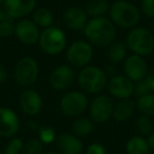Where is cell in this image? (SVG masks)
<instances>
[{"label": "cell", "instance_id": "1", "mask_svg": "<svg viewBox=\"0 0 154 154\" xmlns=\"http://www.w3.org/2000/svg\"><path fill=\"white\" fill-rule=\"evenodd\" d=\"M84 32L90 43L97 47H109L115 39V24L106 17L92 18L85 26Z\"/></svg>", "mask_w": 154, "mask_h": 154}, {"label": "cell", "instance_id": "2", "mask_svg": "<svg viewBox=\"0 0 154 154\" xmlns=\"http://www.w3.org/2000/svg\"><path fill=\"white\" fill-rule=\"evenodd\" d=\"M110 18L114 24L124 29H133L140 20L139 10L126 0H117L109 9Z\"/></svg>", "mask_w": 154, "mask_h": 154}, {"label": "cell", "instance_id": "3", "mask_svg": "<svg viewBox=\"0 0 154 154\" xmlns=\"http://www.w3.org/2000/svg\"><path fill=\"white\" fill-rule=\"evenodd\" d=\"M126 45L133 54L148 56L154 52V35L148 29L135 26L129 32Z\"/></svg>", "mask_w": 154, "mask_h": 154}, {"label": "cell", "instance_id": "4", "mask_svg": "<svg viewBox=\"0 0 154 154\" xmlns=\"http://www.w3.org/2000/svg\"><path fill=\"white\" fill-rule=\"evenodd\" d=\"M77 82L79 87L87 93H100L107 87V74L103 70L95 66H87L79 72Z\"/></svg>", "mask_w": 154, "mask_h": 154}, {"label": "cell", "instance_id": "5", "mask_svg": "<svg viewBox=\"0 0 154 154\" xmlns=\"http://www.w3.org/2000/svg\"><path fill=\"white\" fill-rule=\"evenodd\" d=\"M38 43L42 52L48 55H58L66 47V36L61 29L49 26L40 32Z\"/></svg>", "mask_w": 154, "mask_h": 154}, {"label": "cell", "instance_id": "6", "mask_svg": "<svg viewBox=\"0 0 154 154\" xmlns=\"http://www.w3.org/2000/svg\"><path fill=\"white\" fill-rule=\"evenodd\" d=\"M39 75L38 62L33 57H23L18 60L14 69V78L22 87H31L37 82Z\"/></svg>", "mask_w": 154, "mask_h": 154}, {"label": "cell", "instance_id": "7", "mask_svg": "<svg viewBox=\"0 0 154 154\" xmlns=\"http://www.w3.org/2000/svg\"><path fill=\"white\" fill-rule=\"evenodd\" d=\"M93 48L89 41L77 40L66 50V60L72 66L85 68L93 58Z\"/></svg>", "mask_w": 154, "mask_h": 154}, {"label": "cell", "instance_id": "8", "mask_svg": "<svg viewBox=\"0 0 154 154\" xmlns=\"http://www.w3.org/2000/svg\"><path fill=\"white\" fill-rule=\"evenodd\" d=\"M59 106L64 115L75 117L86 111L88 107V98L80 91H72L62 96Z\"/></svg>", "mask_w": 154, "mask_h": 154}, {"label": "cell", "instance_id": "9", "mask_svg": "<svg viewBox=\"0 0 154 154\" xmlns=\"http://www.w3.org/2000/svg\"><path fill=\"white\" fill-rule=\"evenodd\" d=\"M114 103L107 95H98L90 105V118L94 122L103 124L113 116Z\"/></svg>", "mask_w": 154, "mask_h": 154}, {"label": "cell", "instance_id": "10", "mask_svg": "<svg viewBox=\"0 0 154 154\" xmlns=\"http://www.w3.org/2000/svg\"><path fill=\"white\" fill-rule=\"evenodd\" d=\"M75 80V72L71 66L61 64L54 69L49 77V84L54 90L63 91L72 86Z\"/></svg>", "mask_w": 154, "mask_h": 154}, {"label": "cell", "instance_id": "11", "mask_svg": "<svg viewBox=\"0 0 154 154\" xmlns=\"http://www.w3.org/2000/svg\"><path fill=\"white\" fill-rule=\"evenodd\" d=\"M148 71H149L148 70V64L143 56L132 54L125 59V76H127L133 82L145 79L148 74Z\"/></svg>", "mask_w": 154, "mask_h": 154}, {"label": "cell", "instance_id": "12", "mask_svg": "<svg viewBox=\"0 0 154 154\" xmlns=\"http://www.w3.org/2000/svg\"><path fill=\"white\" fill-rule=\"evenodd\" d=\"M14 35L17 37L20 42L32 45L38 41L39 36H40V31H39V26H36L33 20L20 19L15 24Z\"/></svg>", "mask_w": 154, "mask_h": 154}, {"label": "cell", "instance_id": "13", "mask_svg": "<svg viewBox=\"0 0 154 154\" xmlns=\"http://www.w3.org/2000/svg\"><path fill=\"white\" fill-rule=\"evenodd\" d=\"M107 87L112 96L118 99H126L133 95L134 84L125 75H114L108 80Z\"/></svg>", "mask_w": 154, "mask_h": 154}, {"label": "cell", "instance_id": "14", "mask_svg": "<svg viewBox=\"0 0 154 154\" xmlns=\"http://www.w3.org/2000/svg\"><path fill=\"white\" fill-rule=\"evenodd\" d=\"M20 129V120L14 110L10 108H0V136H15Z\"/></svg>", "mask_w": 154, "mask_h": 154}, {"label": "cell", "instance_id": "15", "mask_svg": "<svg viewBox=\"0 0 154 154\" xmlns=\"http://www.w3.org/2000/svg\"><path fill=\"white\" fill-rule=\"evenodd\" d=\"M20 107L29 116H35L42 109V98L34 89H26L20 96Z\"/></svg>", "mask_w": 154, "mask_h": 154}, {"label": "cell", "instance_id": "16", "mask_svg": "<svg viewBox=\"0 0 154 154\" xmlns=\"http://www.w3.org/2000/svg\"><path fill=\"white\" fill-rule=\"evenodd\" d=\"M2 5L12 19L23 18L34 12L36 0H5Z\"/></svg>", "mask_w": 154, "mask_h": 154}, {"label": "cell", "instance_id": "17", "mask_svg": "<svg viewBox=\"0 0 154 154\" xmlns=\"http://www.w3.org/2000/svg\"><path fill=\"white\" fill-rule=\"evenodd\" d=\"M57 148L62 154H80L84 143L78 136L72 133H62L56 137Z\"/></svg>", "mask_w": 154, "mask_h": 154}, {"label": "cell", "instance_id": "18", "mask_svg": "<svg viewBox=\"0 0 154 154\" xmlns=\"http://www.w3.org/2000/svg\"><path fill=\"white\" fill-rule=\"evenodd\" d=\"M63 22L73 31L84 30L88 23V15L82 8L71 7L63 13Z\"/></svg>", "mask_w": 154, "mask_h": 154}, {"label": "cell", "instance_id": "19", "mask_svg": "<svg viewBox=\"0 0 154 154\" xmlns=\"http://www.w3.org/2000/svg\"><path fill=\"white\" fill-rule=\"evenodd\" d=\"M135 109V103L130 98L119 99L116 105H114L113 117L116 122H126L132 116Z\"/></svg>", "mask_w": 154, "mask_h": 154}, {"label": "cell", "instance_id": "20", "mask_svg": "<svg viewBox=\"0 0 154 154\" xmlns=\"http://www.w3.org/2000/svg\"><path fill=\"white\" fill-rule=\"evenodd\" d=\"M127 47L126 42L122 41H115L112 42L108 48L107 52V57L112 63H119V62L124 61L127 58Z\"/></svg>", "mask_w": 154, "mask_h": 154}, {"label": "cell", "instance_id": "21", "mask_svg": "<svg viewBox=\"0 0 154 154\" xmlns=\"http://www.w3.org/2000/svg\"><path fill=\"white\" fill-rule=\"evenodd\" d=\"M128 154H149L150 147L148 139L143 136H132L126 143Z\"/></svg>", "mask_w": 154, "mask_h": 154}, {"label": "cell", "instance_id": "22", "mask_svg": "<svg viewBox=\"0 0 154 154\" xmlns=\"http://www.w3.org/2000/svg\"><path fill=\"white\" fill-rule=\"evenodd\" d=\"M110 9L107 0H89L85 5V12L92 18L103 17Z\"/></svg>", "mask_w": 154, "mask_h": 154}, {"label": "cell", "instance_id": "23", "mask_svg": "<svg viewBox=\"0 0 154 154\" xmlns=\"http://www.w3.org/2000/svg\"><path fill=\"white\" fill-rule=\"evenodd\" d=\"M32 20L39 28L45 29L49 28V26H52L54 16L49 9H47V8H39L37 10H34Z\"/></svg>", "mask_w": 154, "mask_h": 154}, {"label": "cell", "instance_id": "24", "mask_svg": "<svg viewBox=\"0 0 154 154\" xmlns=\"http://www.w3.org/2000/svg\"><path fill=\"white\" fill-rule=\"evenodd\" d=\"M94 130V122L91 118L82 117L75 120L72 125L73 134L76 136H87Z\"/></svg>", "mask_w": 154, "mask_h": 154}, {"label": "cell", "instance_id": "25", "mask_svg": "<svg viewBox=\"0 0 154 154\" xmlns=\"http://www.w3.org/2000/svg\"><path fill=\"white\" fill-rule=\"evenodd\" d=\"M136 108L143 115L154 116V94L149 93L138 97L136 101Z\"/></svg>", "mask_w": 154, "mask_h": 154}, {"label": "cell", "instance_id": "26", "mask_svg": "<svg viewBox=\"0 0 154 154\" xmlns=\"http://www.w3.org/2000/svg\"><path fill=\"white\" fill-rule=\"evenodd\" d=\"M135 127L138 130V132L143 135H150L153 132L154 124L152 122L151 117L147 115H143L136 120Z\"/></svg>", "mask_w": 154, "mask_h": 154}, {"label": "cell", "instance_id": "27", "mask_svg": "<svg viewBox=\"0 0 154 154\" xmlns=\"http://www.w3.org/2000/svg\"><path fill=\"white\" fill-rule=\"evenodd\" d=\"M43 143L39 139H30L23 145L21 154H42Z\"/></svg>", "mask_w": 154, "mask_h": 154}, {"label": "cell", "instance_id": "28", "mask_svg": "<svg viewBox=\"0 0 154 154\" xmlns=\"http://www.w3.org/2000/svg\"><path fill=\"white\" fill-rule=\"evenodd\" d=\"M39 140L43 145H49L56 140V132L52 127L42 126L39 128Z\"/></svg>", "mask_w": 154, "mask_h": 154}, {"label": "cell", "instance_id": "29", "mask_svg": "<svg viewBox=\"0 0 154 154\" xmlns=\"http://www.w3.org/2000/svg\"><path fill=\"white\" fill-rule=\"evenodd\" d=\"M24 143L19 137H14L10 140V143L7 145L3 154H19L21 153L22 148Z\"/></svg>", "mask_w": 154, "mask_h": 154}, {"label": "cell", "instance_id": "30", "mask_svg": "<svg viewBox=\"0 0 154 154\" xmlns=\"http://www.w3.org/2000/svg\"><path fill=\"white\" fill-rule=\"evenodd\" d=\"M149 93H152V90L150 88L149 84L147 82V80H146V78L135 82L134 88H133V95H135L137 98L146 94H149Z\"/></svg>", "mask_w": 154, "mask_h": 154}, {"label": "cell", "instance_id": "31", "mask_svg": "<svg viewBox=\"0 0 154 154\" xmlns=\"http://www.w3.org/2000/svg\"><path fill=\"white\" fill-rule=\"evenodd\" d=\"M15 32V24L12 22V19L5 20L0 22V37L1 38H8L14 35Z\"/></svg>", "mask_w": 154, "mask_h": 154}, {"label": "cell", "instance_id": "32", "mask_svg": "<svg viewBox=\"0 0 154 154\" xmlns=\"http://www.w3.org/2000/svg\"><path fill=\"white\" fill-rule=\"evenodd\" d=\"M141 11L147 17L154 18V0H143Z\"/></svg>", "mask_w": 154, "mask_h": 154}, {"label": "cell", "instance_id": "33", "mask_svg": "<svg viewBox=\"0 0 154 154\" xmlns=\"http://www.w3.org/2000/svg\"><path fill=\"white\" fill-rule=\"evenodd\" d=\"M86 154H107L106 148L99 143H92L87 148Z\"/></svg>", "mask_w": 154, "mask_h": 154}, {"label": "cell", "instance_id": "34", "mask_svg": "<svg viewBox=\"0 0 154 154\" xmlns=\"http://www.w3.org/2000/svg\"><path fill=\"white\" fill-rule=\"evenodd\" d=\"M146 80L149 84L152 92H154V68H152L151 70L148 71V74L146 76Z\"/></svg>", "mask_w": 154, "mask_h": 154}, {"label": "cell", "instance_id": "35", "mask_svg": "<svg viewBox=\"0 0 154 154\" xmlns=\"http://www.w3.org/2000/svg\"><path fill=\"white\" fill-rule=\"evenodd\" d=\"M8 78V71L3 64L0 63V84H3V82L7 80Z\"/></svg>", "mask_w": 154, "mask_h": 154}, {"label": "cell", "instance_id": "36", "mask_svg": "<svg viewBox=\"0 0 154 154\" xmlns=\"http://www.w3.org/2000/svg\"><path fill=\"white\" fill-rule=\"evenodd\" d=\"M12 19L11 17L9 16V14L7 13V11L5 10L3 5H0V22L5 21V20H9Z\"/></svg>", "mask_w": 154, "mask_h": 154}, {"label": "cell", "instance_id": "37", "mask_svg": "<svg viewBox=\"0 0 154 154\" xmlns=\"http://www.w3.org/2000/svg\"><path fill=\"white\" fill-rule=\"evenodd\" d=\"M148 143H149L150 150L154 152V131L149 135V138H148Z\"/></svg>", "mask_w": 154, "mask_h": 154}, {"label": "cell", "instance_id": "38", "mask_svg": "<svg viewBox=\"0 0 154 154\" xmlns=\"http://www.w3.org/2000/svg\"><path fill=\"white\" fill-rule=\"evenodd\" d=\"M45 154H58V153H56V152H53V151H49V152H47V153H45Z\"/></svg>", "mask_w": 154, "mask_h": 154}, {"label": "cell", "instance_id": "39", "mask_svg": "<svg viewBox=\"0 0 154 154\" xmlns=\"http://www.w3.org/2000/svg\"><path fill=\"white\" fill-rule=\"evenodd\" d=\"M3 2H5V0H0V5H2Z\"/></svg>", "mask_w": 154, "mask_h": 154}, {"label": "cell", "instance_id": "40", "mask_svg": "<svg viewBox=\"0 0 154 154\" xmlns=\"http://www.w3.org/2000/svg\"><path fill=\"white\" fill-rule=\"evenodd\" d=\"M153 31H154V22H153Z\"/></svg>", "mask_w": 154, "mask_h": 154}, {"label": "cell", "instance_id": "41", "mask_svg": "<svg viewBox=\"0 0 154 154\" xmlns=\"http://www.w3.org/2000/svg\"><path fill=\"white\" fill-rule=\"evenodd\" d=\"M0 154H3V153H1V152H0Z\"/></svg>", "mask_w": 154, "mask_h": 154}]
</instances>
